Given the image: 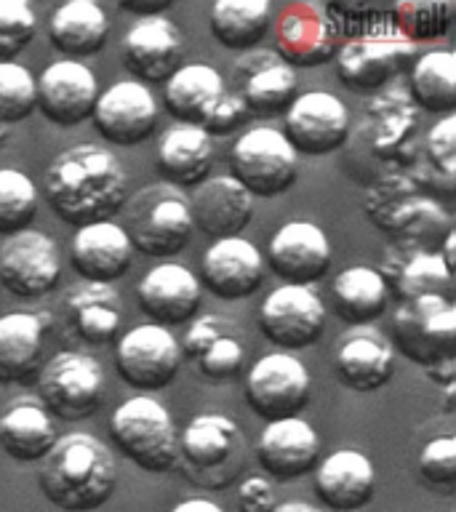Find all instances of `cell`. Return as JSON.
Returning <instances> with one entry per match:
<instances>
[{"instance_id":"obj_1","label":"cell","mask_w":456,"mask_h":512,"mask_svg":"<svg viewBox=\"0 0 456 512\" xmlns=\"http://www.w3.org/2000/svg\"><path fill=\"white\" fill-rule=\"evenodd\" d=\"M43 192L64 224L86 227L107 222L128 200V179L120 160L99 144H75L48 166Z\"/></svg>"},{"instance_id":"obj_16","label":"cell","mask_w":456,"mask_h":512,"mask_svg":"<svg viewBox=\"0 0 456 512\" xmlns=\"http://www.w3.org/2000/svg\"><path fill=\"white\" fill-rule=\"evenodd\" d=\"M158 115V102L150 88L136 80H120L99 94L91 118L104 142L134 147L155 134Z\"/></svg>"},{"instance_id":"obj_46","label":"cell","mask_w":456,"mask_h":512,"mask_svg":"<svg viewBox=\"0 0 456 512\" xmlns=\"http://www.w3.org/2000/svg\"><path fill=\"white\" fill-rule=\"evenodd\" d=\"M424 150H427V163L435 174L454 179L456 171V118L443 115V118L430 128V134L424 139Z\"/></svg>"},{"instance_id":"obj_8","label":"cell","mask_w":456,"mask_h":512,"mask_svg":"<svg viewBox=\"0 0 456 512\" xmlns=\"http://www.w3.org/2000/svg\"><path fill=\"white\" fill-rule=\"evenodd\" d=\"M38 392L46 411L64 422H80L102 408L104 371L86 352H56L40 371Z\"/></svg>"},{"instance_id":"obj_43","label":"cell","mask_w":456,"mask_h":512,"mask_svg":"<svg viewBox=\"0 0 456 512\" xmlns=\"http://www.w3.org/2000/svg\"><path fill=\"white\" fill-rule=\"evenodd\" d=\"M38 32V16L27 0H0V62H14Z\"/></svg>"},{"instance_id":"obj_47","label":"cell","mask_w":456,"mask_h":512,"mask_svg":"<svg viewBox=\"0 0 456 512\" xmlns=\"http://www.w3.org/2000/svg\"><path fill=\"white\" fill-rule=\"evenodd\" d=\"M227 331H232L230 320L219 318V315H203V318H198L190 328H187V334H184L179 350H182V355H187L190 360H198L200 355H203L219 336L227 334Z\"/></svg>"},{"instance_id":"obj_2","label":"cell","mask_w":456,"mask_h":512,"mask_svg":"<svg viewBox=\"0 0 456 512\" xmlns=\"http://www.w3.org/2000/svg\"><path fill=\"white\" fill-rule=\"evenodd\" d=\"M40 491L56 510L94 512L110 502L118 470L110 448L86 432L56 438L38 470Z\"/></svg>"},{"instance_id":"obj_52","label":"cell","mask_w":456,"mask_h":512,"mask_svg":"<svg viewBox=\"0 0 456 512\" xmlns=\"http://www.w3.org/2000/svg\"><path fill=\"white\" fill-rule=\"evenodd\" d=\"M171 512H224L222 507L211 499H184V502L174 504Z\"/></svg>"},{"instance_id":"obj_20","label":"cell","mask_w":456,"mask_h":512,"mask_svg":"<svg viewBox=\"0 0 456 512\" xmlns=\"http://www.w3.org/2000/svg\"><path fill=\"white\" fill-rule=\"evenodd\" d=\"M275 54L294 67H320L336 54V32L326 8L315 3H291L280 11L275 27Z\"/></svg>"},{"instance_id":"obj_50","label":"cell","mask_w":456,"mask_h":512,"mask_svg":"<svg viewBox=\"0 0 456 512\" xmlns=\"http://www.w3.org/2000/svg\"><path fill=\"white\" fill-rule=\"evenodd\" d=\"M120 8L123 11H131V14H136L139 19H150V16H163V11H168L171 8V3L168 0H152V3H120Z\"/></svg>"},{"instance_id":"obj_3","label":"cell","mask_w":456,"mask_h":512,"mask_svg":"<svg viewBox=\"0 0 456 512\" xmlns=\"http://www.w3.org/2000/svg\"><path fill=\"white\" fill-rule=\"evenodd\" d=\"M110 435L120 454L144 472H171L179 462L174 419L150 395L123 400L110 416Z\"/></svg>"},{"instance_id":"obj_23","label":"cell","mask_w":456,"mask_h":512,"mask_svg":"<svg viewBox=\"0 0 456 512\" xmlns=\"http://www.w3.org/2000/svg\"><path fill=\"white\" fill-rule=\"evenodd\" d=\"M315 494L331 512H358L374 502V462L355 448L328 454L315 467Z\"/></svg>"},{"instance_id":"obj_21","label":"cell","mask_w":456,"mask_h":512,"mask_svg":"<svg viewBox=\"0 0 456 512\" xmlns=\"http://www.w3.org/2000/svg\"><path fill=\"white\" fill-rule=\"evenodd\" d=\"M136 302L147 318L155 320V326H182L200 312V280L182 264H158L139 280Z\"/></svg>"},{"instance_id":"obj_54","label":"cell","mask_w":456,"mask_h":512,"mask_svg":"<svg viewBox=\"0 0 456 512\" xmlns=\"http://www.w3.org/2000/svg\"><path fill=\"white\" fill-rule=\"evenodd\" d=\"M272 512H320V510L307 502H286V504H278Z\"/></svg>"},{"instance_id":"obj_11","label":"cell","mask_w":456,"mask_h":512,"mask_svg":"<svg viewBox=\"0 0 456 512\" xmlns=\"http://www.w3.org/2000/svg\"><path fill=\"white\" fill-rule=\"evenodd\" d=\"M62 254L51 235L24 230L0 243V286L16 299H43L59 286Z\"/></svg>"},{"instance_id":"obj_7","label":"cell","mask_w":456,"mask_h":512,"mask_svg":"<svg viewBox=\"0 0 456 512\" xmlns=\"http://www.w3.org/2000/svg\"><path fill=\"white\" fill-rule=\"evenodd\" d=\"M230 168L251 198H278L296 182L299 155L278 128H251L232 144Z\"/></svg>"},{"instance_id":"obj_18","label":"cell","mask_w":456,"mask_h":512,"mask_svg":"<svg viewBox=\"0 0 456 512\" xmlns=\"http://www.w3.org/2000/svg\"><path fill=\"white\" fill-rule=\"evenodd\" d=\"M184 62V38L168 16H150L126 32L123 64L136 83H166Z\"/></svg>"},{"instance_id":"obj_49","label":"cell","mask_w":456,"mask_h":512,"mask_svg":"<svg viewBox=\"0 0 456 512\" xmlns=\"http://www.w3.org/2000/svg\"><path fill=\"white\" fill-rule=\"evenodd\" d=\"M238 507L240 512H272L278 507L275 488L267 478H246L238 488Z\"/></svg>"},{"instance_id":"obj_15","label":"cell","mask_w":456,"mask_h":512,"mask_svg":"<svg viewBox=\"0 0 456 512\" xmlns=\"http://www.w3.org/2000/svg\"><path fill=\"white\" fill-rule=\"evenodd\" d=\"M99 99V80L86 64L59 59L35 80V104L40 115L59 128L86 123Z\"/></svg>"},{"instance_id":"obj_41","label":"cell","mask_w":456,"mask_h":512,"mask_svg":"<svg viewBox=\"0 0 456 512\" xmlns=\"http://www.w3.org/2000/svg\"><path fill=\"white\" fill-rule=\"evenodd\" d=\"M392 22L395 30L414 46L424 40L443 38L454 22V3H398L392 6Z\"/></svg>"},{"instance_id":"obj_28","label":"cell","mask_w":456,"mask_h":512,"mask_svg":"<svg viewBox=\"0 0 456 512\" xmlns=\"http://www.w3.org/2000/svg\"><path fill=\"white\" fill-rule=\"evenodd\" d=\"M336 376L347 390L374 392L382 390L395 374L392 344L376 328H363L344 336L334 360Z\"/></svg>"},{"instance_id":"obj_51","label":"cell","mask_w":456,"mask_h":512,"mask_svg":"<svg viewBox=\"0 0 456 512\" xmlns=\"http://www.w3.org/2000/svg\"><path fill=\"white\" fill-rule=\"evenodd\" d=\"M427 376L435 379V384H440V387H454L456 360H446V363H438V366L427 368Z\"/></svg>"},{"instance_id":"obj_45","label":"cell","mask_w":456,"mask_h":512,"mask_svg":"<svg viewBox=\"0 0 456 512\" xmlns=\"http://www.w3.org/2000/svg\"><path fill=\"white\" fill-rule=\"evenodd\" d=\"M243 358H246V347L240 344L235 331H227L195 363H198L200 374L208 379H230L243 368Z\"/></svg>"},{"instance_id":"obj_6","label":"cell","mask_w":456,"mask_h":512,"mask_svg":"<svg viewBox=\"0 0 456 512\" xmlns=\"http://www.w3.org/2000/svg\"><path fill=\"white\" fill-rule=\"evenodd\" d=\"M392 339L424 371L456 360V307L448 296H419L400 302L392 318Z\"/></svg>"},{"instance_id":"obj_32","label":"cell","mask_w":456,"mask_h":512,"mask_svg":"<svg viewBox=\"0 0 456 512\" xmlns=\"http://www.w3.org/2000/svg\"><path fill=\"white\" fill-rule=\"evenodd\" d=\"M110 35V22L94 0H70L51 14L48 40L59 54L78 62L80 56L102 51Z\"/></svg>"},{"instance_id":"obj_4","label":"cell","mask_w":456,"mask_h":512,"mask_svg":"<svg viewBox=\"0 0 456 512\" xmlns=\"http://www.w3.org/2000/svg\"><path fill=\"white\" fill-rule=\"evenodd\" d=\"M366 211L368 219L379 230L395 235L403 248H424V238H438L440 230L451 232L443 208L427 198L414 179L403 174L382 176L368 190Z\"/></svg>"},{"instance_id":"obj_12","label":"cell","mask_w":456,"mask_h":512,"mask_svg":"<svg viewBox=\"0 0 456 512\" xmlns=\"http://www.w3.org/2000/svg\"><path fill=\"white\" fill-rule=\"evenodd\" d=\"M326 323V304L310 286L275 288L259 307V331L286 352L318 344Z\"/></svg>"},{"instance_id":"obj_5","label":"cell","mask_w":456,"mask_h":512,"mask_svg":"<svg viewBox=\"0 0 456 512\" xmlns=\"http://www.w3.org/2000/svg\"><path fill=\"white\" fill-rule=\"evenodd\" d=\"M126 224H120L131 248L144 256H174L187 248L192 232V216L187 198L176 187L152 184L144 187L126 206Z\"/></svg>"},{"instance_id":"obj_19","label":"cell","mask_w":456,"mask_h":512,"mask_svg":"<svg viewBox=\"0 0 456 512\" xmlns=\"http://www.w3.org/2000/svg\"><path fill=\"white\" fill-rule=\"evenodd\" d=\"M238 96L248 115L280 118L294 104L296 72L272 51H248L235 67Z\"/></svg>"},{"instance_id":"obj_35","label":"cell","mask_w":456,"mask_h":512,"mask_svg":"<svg viewBox=\"0 0 456 512\" xmlns=\"http://www.w3.org/2000/svg\"><path fill=\"white\" fill-rule=\"evenodd\" d=\"M240 451L238 424L222 414H200L184 427L179 456L190 470L216 472L232 462Z\"/></svg>"},{"instance_id":"obj_30","label":"cell","mask_w":456,"mask_h":512,"mask_svg":"<svg viewBox=\"0 0 456 512\" xmlns=\"http://www.w3.org/2000/svg\"><path fill=\"white\" fill-rule=\"evenodd\" d=\"M46 328V315L38 312L0 315V384H19L38 371Z\"/></svg>"},{"instance_id":"obj_25","label":"cell","mask_w":456,"mask_h":512,"mask_svg":"<svg viewBox=\"0 0 456 512\" xmlns=\"http://www.w3.org/2000/svg\"><path fill=\"white\" fill-rule=\"evenodd\" d=\"M192 227L208 238H238L254 219V198L232 176H216L198 184L187 198Z\"/></svg>"},{"instance_id":"obj_10","label":"cell","mask_w":456,"mask_h":512,"mask_svg":"<svg viewBox=\"0 0 456 512\" xmlns=\"http://www.w3.org/2000/svg\"><path fill=\"white\" fill-rule=\"evenodd\" d=\"M414 51V43H408L398 30L352 38L336 54V75L352 94H379L408 62H414Z\"/></svg>"},{"instance_id":"obj_29","label":"cell","mask_w":456,"mask_h":512,"mask_svg":"<svg viewBox=\"0 0 456 512\" xmlns=\"http://www.w3.org/2000/svg\"><path fill=\"white\" fill-rule=\"evenodd\" d=\"M163 86L166 110L184 126H203L219 99L227 94L222 75L211 64H182Z\"/></svg>"},{"instance_id":"obj_26","label":"cell","mask_w":456,"mask_h":512,"mask_svg":"<svg viewBox=\"0 0 456 512\" xmlns=\"http://www.w3.org/2000/svg\"><path fill=\"white\" fill-rule=\"evenodd\" d=\"M72 267L86 283L112 286L134 262V248L123 227L115 222L86 224L75 232L70 246Z\"/></svg>"},{"instance_id":"obj_9","label":"cell","mask_w":456,"mask_h":512,"mask_svg":"<svg viewBox=\"0 0 456 512\" xmlns=\"http://www.w3.org/2000/svg\"><path fill=\"white\" fill-rule=\"evenodd\" d=\"M310 395V371L291 352H270L248 371L246 403L267 424L302 414Z\"/></svg>"},{"instance_id":"obj_39","label":"cell","mask_w":456,"mask_h":512,"mask_svg":"<svg viewBox=\"0 0 456 512\" xmlns=\"http://www.w3.org/2000/svg\"><path fill=\"white\" fill-rule=\"evenodd\" d=\"M416 126L419 118L408 99L376 110L371 118V155L382 160L408 155V147L416 144Z\"/></svg>"},{"instance_id":"obj_36","label":"cell","mask_w":456,"mask_h":512,"mask_svg":"<svg viewBox=\"0 0 456 512\" xmlns=\"http://www.w3.org/2000/svg\"><path fill=\"white\" fill-rule=\"evenodd\" d=\"M334 312L344 323L355 328L371 326L390 304V291L384 286L379 270L371 267H347L331 283Z\"/></svg>"},{"instance_id":"obj_27","label":"cell","mask_w":456,"mask_h":512,"mask_svg":"<svg viewBox=\"0 0 456 512\" xmlns=\"http://www.w3.org/2000/svg\"><path fill=\"white\" fill-rule=\"evenodd\" d=\"M155 166L168 187H198L214 166V142L200 126L176 123L160 136Z\"/></svg>"},{"instance_id":"obj_22","label":"cell","mask_w":456,"mask_h":512,"mask_svg":"<svg viewBox=\"0 0 456 512\" xmlns=\"http://www.w3.org/2000/svg\"><path fill=\"white\" fill-rule=\"evenodd\" d=\"M200 283L224 302L256 294L264 283V256L246 238L216 240L200 262Z\"/></svg>"},{"instance_id":"obj_53","label":"cell","mask_w":456,"mask_h":512,"mask_svg":"<svg viewBox=\"0 0 456 512\" xmlns=\"http://www.w3.org/2000/svg\"><path fill=\"white\" fill-rule=\"evenodd\" d=\"M454 240H456V232L451 230L446 235V238H443V254H438L440 256V262L446 264V270L451 272V275H454L456 272V259H454Z\"/></svg>"},{"instance_id":"obj_42","label":"cell","mask_w":456,"mask_h":512,"mask_svg":"<svg viewBox=\"0 0 456 512\" xmlns=\"http://www.w3.org/2000/svg\"><path fill=\"white\" fill-rule=\"evenodd\" d=\"M38 110L35 78L27 67L16 62H0V123L14 126Z\"/></svg>"},{"instance_id":"obj_31","label":"cell","mask_w":456,"mask_h":512,"mask_svg":"<svg viewBox=\"0 0 456 512\" xmlns=\"http://www.w3.org/2000/svg\"><path fill=\"white\" fill-rule=\"evenodd\" d=\"M387 291L398 296V302H411L419 296H451L454 275L440 262L438 251L406 248L403 256H392L379 270Z\"/></svg>"},{"instance_id":"obj_40","label":"cell","mask_w":456,"mask_h":512,"mask_svg":"<svg viewBox=\"0 0 456 512\" xmlns=\"http://www.w3.org/2000/svg\"><path fill=\"white\" fill-rule=\"evenodd\" d=\"M38 216V187L16 168H0V235L30 230Z\"/></svg>"},{"instance_id":"obj_17","label":"cell","mask_w":456,"mask_h":512,"mask_svg":"<svg viewBox=\"0 0 456 512\" xmlns=\"http://www.w3.org/2000/svg\"><path fill=\"white\" fill-rule=\"evenodd\" d=\"M331 243L326 232L312 222L283 224L270 240L267 264L283 286H310L331 270Z\"/></svg>"},{"instance_id":"obj_37","label":"cell","mask_w":456,"mask_h":512,"mask_svg":"<svg viewBox=\"0 0 456 512\" xmlns=\"http://www.w3.org/2000/svg\"><path fill=\"white\" fill-rule=\"evenodd\" d=\"M211 35L227 51H256L272 24L267 0H219L211 6Z\"/></svg>"},{"instance_id":"obj_14","label":"cell","mask_w":456,"mask_h":512,"mask_svg":"<svg viewBox=\"0 0 456 512\" xmlns=\"http://www.w3.org/2000/svg\"><path fill=\"white\" fill-rule=\"evenodd\" d=\"M286 142L296 155L323 158L342 150L350 139V112L339 96L326 91H307L296 96L286 112Z\"/></svg>"},{"instance_id":"obj_38","label":"cell","mask_w":456,"mask_h":512,"mask_svg":"<svg viewBox=\"0 0 456 512\" xmlns=\"http://www.w3.org/2000/svg\"><path fill=\"white\" fill-rule=\"evenodd\" d=\"M411 96L416 107L435 115H451L456 107V56L427 51L411 67Z\"/></svg>"},{"instance_id":"obj_48","label":"cell","mask_w":456,"mask_h":512,"mask_svg":"<svg viewBox=\"0 0 456 512\" xmlns=\"http://www.w3.org/2000/svg\"><path fill=\"white\" fill-rule=\"evenodd\" d=\"M246 118H248V112L246 107H243V102H240V96L224 94L222 99H219V104L214 107V112L208 115V120L200 128L214 139V136L232 134L235 128L243 126V120Z\"/></svg>"},{"instance_id":"obj_33","label":"cell","mask_w":456,"mask_h":512,"mask_svg":"<svg viewBox=\"0 0 456 512\" xmlns=\"http://www.w3.org/2000/svg\"><path fill=\"white\" fill-rule=\"evenodd\" d=\"M64 312L72 331L86 344H107L123 326L120 296L112 286L83 283L64 294Z\"/></svg>"},{"instance_id":"obj_13","label":"cell","mask_w":456,"mask_h":512,"mask_svg":"<svg viewBox=\"0 0 456 512\" xmlns=\"http://www.w3.org/2000/svg\"><path fill=\"white\" fill-rule=\"evenodd\" d=\"M115 366L120 379L134 390H166L182 368V350L168 328L147 323L120 336Z\"/></svg>"},{"instance_id":"obj_34","label":"cell","mask_w":456,"mask_h":512,"mask_svg":"<svg viewBox=\"0 0 456 512\" xmlns=\"http://www.w3.org/2000/svg\"><path fill=\"white\" fill-rule=\"evenodd\" d=\"M54 443V424L40 400H14L0 414V448L16 462H43Z\"/></svg>"},{"instance_id":"obj_24","label":"cell","mask_w":456,"mask_h":512,"mask_svg":"<svg viewBox=\"0 0 456 512\" xmlns=\"http://www.w3.org/2000/svg\"><path fill=\"white\" fill-rule=\"evenodd\" d=\"M256 459L275 480H296L315 472L320 462V438L299 416L270 422L259 435Z\"/></svg>"},{"instance_id":"obj_44","label":"cell","mask_w":456,"mask_h":512,"mask_svg":"<svg viewBox=\"0 0 456 512\" xmlns=\"http://www.w3.org/2000/svg\"><path fill=\"white\" fill-rule=\"evenodd\" d=\"M419 478L438 494H454L456 488V440L435 438L419 451Z\"/></svg>"}]
</instances>
